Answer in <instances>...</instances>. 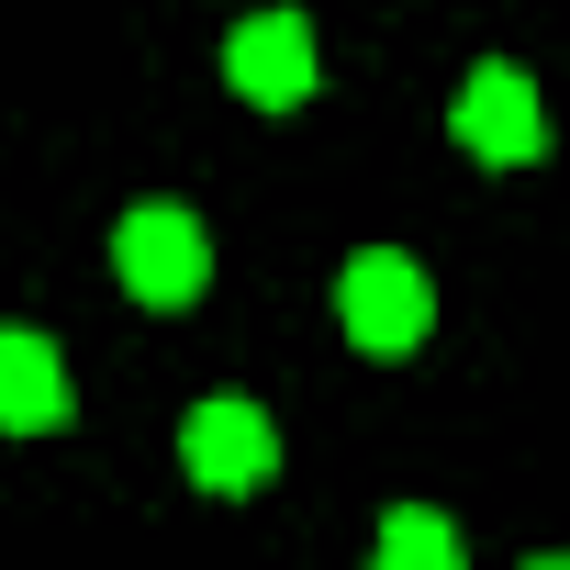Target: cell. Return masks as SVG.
Returning a JSON list of instances; mask_svg holds the SVG:
<instances>
[{
    "instance_id": "8",
    "label": "cell",
    "mask_w": 570,
    "mask_h": 570,
    "mask_svg": "<svg viewBox=\"0 0 570 570\" xmlns=\"http://www.w3.org/2000/svg\"><path fill=\"white\" fill-rule=\"evenodd\" d=\"M525 570H559V559H525Z\"/></svg>"
},
{
    "instance_id": "2",
    "label": "cell",
    "mask_w": 570,
    "mask_h": 570,
    "mask_svg": "<svg viewBox=\"0 0 570 570\" xmlns=\"http://www.w3.org/2000/svg\"><path fill=\"white\" fill-rule=\"evenodd\" d=\"M112 268H124V292H135V303L179 314L202 279H213V235H202L179 202H135V213L112 224Z\"/></svg>"
},
{
    "instance_id": "5",
    "label": "cell",
    "mask_w": 570,
    "mask_h": 570,
    "mask_svg": "<svg viewBox=\"0 0 570 570\" xmlns=\"http://www.w3.org/2000/svg\"><path fill=\"white\" fill-rule=\"evenodd\" d=\"M448 135H459V146H470L481 168H525V157L548 146V112H537L525 68H470V90H459Z\"/></svg>"
},
{
    "instance_id": "6",
    "label": "cell",
    "mask_w": 570,
    "mask_h": 570,
    "mask_svg": "<svg viewBox=\"0 0 570 570\" xmlns=\"http://www.w3.org/2000/svg\"><path fill=\"white\" fill-rule=\"evenodd\" d=\"M57 425H68V358L0 325V436H57Z\"/></svg>"
},
{
    "instance_id": "1",
    "label": "cell",
    "mask_w": 570,
    "mask_h": 570,
    "mask_svg": "<svg viewBox=\"0 0 570 570\" xmlns=\"http://www.w3.org/2000/svg\"><path fill=\"white\" fill-rule=\"evenodd\" d=\"M336 325H347L370 358H414L425 325H436V279H425L414 257L370 246V257H347V279H336Z\"/></svg>"
},
{
    "instance_id": "4",
    "label": "cell",
    "mask_w": 570,
    "mask_h": 570,
    "mask_svg": "<svg viewBox=\"0 0 570 570\" xmlns=\"http://www.w3.org/2000/svg\"><path fill=\"white\" fill-rule=\"evenodd\" d=\"M314 23L303 12H246L235 35H224V79H235V101H257V112H292V101H314Z\"/></svg>"
},
{
    "instance_id": "7",
    "label": "cell",
    "mask_w": 570,
    "mask_h": 570,
    "mask_svg": "<svg viewBox=\"0 0 570 570\" xmlns=\"http://www.w3.org/2000/svg\"><path fill=\"white\" fill-rule=\"evenodd\" d=\"M370 570H459V525H448L436 503H392V525H381Z\"/></svg>"
},
{
    "instance_id": "3",
    "label": "cell",
    "mask_w": 570,
    "mask_h": 570,
    "mask_svg": "<svg viewBox=\"0 0 570 570\" xmlns=\"http://www.w3.org/2000/svg\"><path fill=\"white\" fill-rule=\"evenodd\" d=\"M179 470H190L202 492H257V481L279 470V436H268V414H257L246 392H213V403L179 414Z\"/></svg>"
}]
</instances>
